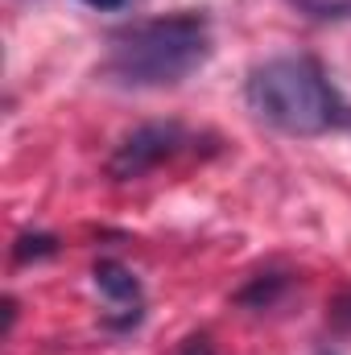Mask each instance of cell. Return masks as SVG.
Returning a JSON list of instances; mask_svg holds the SVG:
<instances>
[{
  "label": "cell",
  "instance_id": "cell-1",
  "mask_svg": "<svg viewBox=\"0 0 351 355\" xmlns=\"http://www.w3.org/2000/svg\"><path fill=\"white\" fill-rule=\"evenodd\" d=\"M211 58V25L198 12H174L128 25L112 37L103 75L120 87H174Z\"/></svg>",
  "mask_w": 351,
  "mask_h": 355
},
{
  "label": "cell",
  "instance_id": "cell-2",
  "mask_svg": "<svg viewBox=\"0 0 351 355\" xmlns=\"http://www.w3.org/2000/svg\"><path fill=\"white\" fill-rule=\"evenodd\" d=\"M248 107L289 137H323L351 124L348 103L310 58H268L248 75Z\"/></svg>",
  "mask_w": 351,
  "mask_h": 355
},
{
  "label": "cell",
  "instance_id": "cell-3",
  "mask_svg": "<svg viewBox=\"0 0 351 355\" xmlns=\"http://www.w3.org/2000/svg\"><path fill=\"white\" fill-rule=\"evenodd\" d=\"M186 132L182 124H141L132 137L120 141V149L108 162V174L128 182V178H145L149 170H157L162 162H170L174 153H182Z\"/></svg>",
  "mask_w": 351,
  "mask_h": 355
},
{
  "label": "cell",
  "instance_id": "cell-4",
  "mask_svg": "<svg viewBox=\"0 0 351 355\" xmlns=\"http://www.w3.org/2000/svg\"><path fill=\"white\" fill-rule=\"evenodd\" d=\"M91 277H95V289L108 302H116V306H137L141 302V281L132 277V268H124L120 261H99Z\"/></svg>",
  "mask_w": 351,
  "mask_h": 355
},
{
  "label": "cell",
  "instance_id": "cell-5",
  "mask_svg": "<svg viewBox=\"0 0 351 355\" xmlns=\"http://www.w3.org/2000/svg\"><path fill=\"white\" fill-rule=\"evenodd\" d=\"M285 285H289V277H285V272H261L248 289H240V297H236V302H240V306H257V310H264V306H273V302H277V293H281Z\"/></svg>",
  "mask_w": 351,
  "mask_h": 355
},
{
  "label": "cell",
  "instance_id": "cell-6",
  "mask_svg": "<svg viewBox=\"0 0 351 355\" xmlns=\"http://www.w3.org/2000/svg\"><path fill=\"white\" fill-rule=\"evenodd\" d=\"M58 252V240L54 236H42V232H33V236H17V244H12V261H21V265H29V261H46V257H54Z\"/></svg>",
  "mask_w": 351,
  "mask_h": 355
},
{
  "label": "cell",
  "instance_id": "cell-7",
  "mask_svg": "<svg viewBox=\"0 0 351 355\" xmlns=\"http://www.w3.org/2000/svg\"><path fill=\"white\" fill-rule=\"evenodd\" d=\"M331 322L339 331H351V289H343L335 302H331Z\"/></svg>",
  "mask_w": 351,
  "mask_h": 355
},
{
  "label": "cell",
  "instance_id": "cell-8",
  "mask_svg": "<svg viewBox=\"0 0 351 355\" xmlns=\"http://www.w3.org/2000/svg\"><path fill=\"white\" fill-rule=\"evenodd\" d=\"M178 355H215V347H211V339L207 335H194V339H186L182 343V352Z\"/></svg>",
  "mask_w": 351,
  "mask_h": 355
},
{
  "label": "cell",
  "instance_id": "cell-9",
  "mask_svg": "<svg viewBox=\"0 0 351 355\" xmlns=\"http://www.w3.org/2000/svg\"><path fill=\"white\" fill-rule=\"evenodd\" d=\"M87 8H99V12H112V8H124L128 0H83Z\"/></svg>",
  "mask_w": 351,
  "mask_h": 355
},
{
  "label": "cell",
  "instance_id": "cell-10",
  "mask_svg": "<svg viewBox=\"0 0 351 355\" xmlns=\"http://www.w3.org/2000/svg\"><path fill=\"white\" fill-rule=\"evenodd\" d=\"M318 355H339V352H318Z\"/></svg>",
  "mask_w": 351,
  "mask_h": 355
}]
</instances>
